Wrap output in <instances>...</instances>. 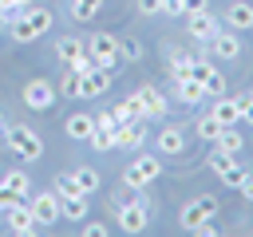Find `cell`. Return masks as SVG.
Instances as JSON below:
<instances>
[{"label": "cell", "mask_w": 253, "mask_h": 237, "mask_svg": "<svg viewBox=\"0 0 253 237\" xmlns=\"http://www.w3.org/2000/svg\"><path fill=\"white\" fill-rule=\"evenodd\" d=\"M55 91H63V99H79V75L67 67V75H63V83H59Z\"/></svg>", "instance_id": "cell-35"}, {"label": "cell", "mask_w": 253, "mask_h": 237, "mask_svg": "<svg viewBox=\"0 0 253 237\" xmlns=\"http://www.w3.org/2000/svg\"><path fill=\"white\" fill-rule=\"evenodd\" d=\"M16 12H24V8H20V0H0V16H4V20H12Z\"/></svg>", "instance_id": "cell-40"}, {"label": "cell", "mask_w": 253, "mask_h": 237, "mask_svg": "<svg viewBox=\"0 0 253 237\" xmlns=\"http://www.w3.org/2000/svg\"><path fill=\"white\" fill-rule=\"evenodd\" d=\"M213 213H217V198H213V194H198V198H190V201L182 205L178 221H182V229H198V225L213 221Z\"/></svg>", "instance_id": "cell-4"}, {"label": "cell", "mask_w": 253, "mask_h": 237, "mask_svg": "<svg viewBox=\"0 0 253 237\" xmlns=\"http://www.w3.org/2000/svg\"><path fill=\"white\" fill-rule=\"evenodd\" d=\"M59 205H63V217H67V221H83V217H87V194L59 198Z\"/></svg>", "instance_id": "cell-22"}, {"label": "cell", "mask_w": 253, "mask_h": 237, "mask_svg": "<svg viewBox=\"0 0 253 237\" xmlns=\"http://www.w3.org/2000/svg\"><path fill=\"white\" fill-rule=\"evenodd\" d=\"M51 24H55V16H51L47 8H24V12H16V16L8 20V32H12L16 43H32V40L47 36Z\"/></svg>", "instance_id": "cell-1"}, {"label": "cell", "mask_w": 253, "mask_h": 237, "mask_svg": "<svg viewBox=\"0 0 253 237\" xmlns=\"http://www.w3.org/2000/svg\"><path fill=\"white\" fill-rule=\"evenodd\" d=\"M206 8V0H186V12H202Z\"/></svg>", "instance_id": "cell-44"}, {"label": "cell", "mask_w": 253, "mask_h": 237, "mask_svg": "<svg viewBox=\"0 0 253 237\" xmlns=\"http://www.w3.org/2000/svg\"><path fill=\"white\" fill-rule=\"evenodd\" d=\"M146 221H150V213H146V198H134V201L119 205V229H123V233H142Z\"/></svg>", "instance_id": "cell-9"}, {"label": "cell", "mask_w": 253, "mask_h": 237, "mask_svg": "<svg viewBox=\"0 0 253 237\" xmlns=\"http://www.w3.org/2000/svg\"><path fill=\"white\" fill-rule=\"evenodd\" d=\"M99 8H103V0H71V16L75 20H95Z\"/></svg>", "instance_id": "cell-27"}, {"label": "cell", "mask_w": 253, "mask_h": 237, "mask_svg": "<svg viewBox=\"0 0 253 237\" xmlns=\"http://www.w3.org/2000/svg\"><path fill=\"white\" fill-rule=\"evenodd\" d=\"M91 130H95V115H87V111H75V115L63 118V134H67L71 142H87Z\"/></svg>", "instance_id": "cell-14"}, {"label": "cell", "mask_w": 253, "mask_h": 237, "mask_svg": "<svg viewBox=\"0 0 253 237\" xmlns=\"http://www.w3.org/2000/svg\"><path fill=\"white\" fill-rule=\"evenodd\" d=\"M138 51H142L138 40H119V59H142Z\"/></svg>", "instance_id": "cell-37"}, {"label": "cell", "mask_w": 253, "mask_h": 237, "mask_svg": "<svg viewBox=\"0 0 253 237\" xmlns=\"http://www.w3.org/2000/svg\"><path fill=\"white\" fill-rule=\"evenodd\" d=\"M213 71V63L210 59H190V75L186 79H194V83H206V75Z\"/></svg>", "instance_id": "cell-34"}, {"label": "cell", "mask_w": 253, "mask_h": 237, "mask_svg": "<svg viewBox=\"0 0 253 237\" xmlns=\"http://www.w3.org/2000/svg\"><path fill=\"white\" fill-rule=\"evenodd\" d=\"M186 28H190V40H198V43H210L217 32H221V20L213 16V12H186Z\"/></svg>", "instance_id": "cell-8"}, {"label": "cell", "mask_w": 253, "mask_h": 237, "mask_svg": "<svg viewBox=\"0 0 253 237\" xmlns=\"http://www.w3.org/2000/svg\"><path fill=\"white\" fill-rule=\"evenodd\" d=\"M134 95H138V103H142V115H146V118H162V115H166V107H170V103H166V95H162L154 83H142Z\"/></svg>", "instance_id": "cell-12"}, {"label": "cell", "mask_w": 253, "mask_h": 237, "mask_svg": "<svg viewBox=\"0 0 253 237\" xmlns=\"http://www.w3.org/2000/svg\"><path fill=\"white\" fill-rule=\"evenodd\" d=\"M87 55H91L95 67L111 71V67L119 63V36H111V32H95V36L87 40Z\"/></svg>", "instance_id": "cell-5"}, {"label": "cell", "mask_w": 253, "mask_h": 237, "mask_svg": "<svg viewBox=\"0 0 253 237\" xmlns=\"http://www.w3.org/2000/svg\"><path fill=\"white\" fill-rule=\"evenodd\" d=\"M4 217H8V229H12V233H20V237H32V233L40 229V225H36V217H32L28 198H24V201H16V205H12Z\"/></svg>", "instance_id": "cell-11"}, {"label": "cell", "mask_w": 253, "mask_h": 237, "mask_svg": "<svg viewBox=\"0 0 253 237\" xmlns=\"http://www.w3.org/2000/svg\"><path fill=\"white\" fill-rule=\"evenodd\" d=\"M20 95H24V103H28L32 111H47V107H55V99H59V91H55L51 79H28Z\"/></svg>", "instance_id": "cell-7"}, {"label": "cell", "mask_w": 253, "mask_h": 237, "mask_svg": "<svg viewBox=\"0 0 253 237\" xmlns=\"http://www.w3.org/2000/svg\"><path fill=\"white\" fill-rule=\"evenodd\" d=\"M4 130H8V122H4V115H0V134H4Z\"/></svg>", "instance_id": "cell-45"}, {"label": "cell", "mask_w": 253, "mask_h": 237, "mask_svg": "<svg viewBox=\"0 0 253 237\" xmlns=\"http://www.w3.org/2000/svg\"><path fill=\"white\" fill-rule=\"evenodd\" d=\"M190 59H194V55L170 51V75H174V79H186V75H190Z\"/></svg>", "instance_id": "cell-29"}, {"label": "cell", "mask_w": 253, "mask_h": 237, "mask_svg": "<svg viewBox=\"0 0 253 237\" xmlns=\"http://www.w3.org/2000/svg\"><path fill=\"white\" fill-rule=\"evenodd\" d=\"M111 91V71L103 67H91L87 75H79V99H99Z\"/></svg>", "instance_id": "cell-10"}, {"label": "cell", "mask_w": 253, "mask_h": 237, "mask_svg": "<svg viewBox=\"0 0 253 237\" xmlns=\"http://www.w3.org/2000/svg\"><path fill=\"white\" fill-rule=\"evenodd\" d=\"M55 55H59L63 63H71V59L87 55V43H83L79 36H63V40H55Z\"/></svg>", "instance_id": "cell-21"}, {"label": "cell", "mask_w": 253, "mask_h": 237, "mask_svg": "<svg viewBox=\"0 0 253 237\" xmlns=\"http://www.w3.org/2000/svg\"><path fill=\"white\" fill-rule=\"evenodd\" d=\"M87 142H91V150H99V154H107V150H115V126H95Z\"/></svg>", "instance_id": "cell-24"}, {"label": "cell", "mask_w": 253, "mask_h": 237, "mask_svg": "<svg viewBox=\"0 0 253 237\" xmlns=\"http://www.w3.org/2000/svg\"><path fill=\"white\" fill-rule=\"evenodd\" d=\"M138 12L142 16H158L162 12V0H138Z\"/></svg>", "instance_id": "cell-39"}, {"label": "cell", "mask_w": 253, "mask_h": 237, "mask_svg": "<svg viewBox=\"0 0 253 237\" xmlns=\"http://www.w3.org/2000/svg\"><path fill=\"white\" fill-rule=\"evenodd\" d=\"M16 201H24V194H16V190H12V186H8L4 178H0V213H8V209H12Z\"/></svg>", "instance_id": "cell-33"}, {"label": "cell", "mask_w": 253, "mask_h": 237, "mask_svg": "<svg viewBox=\"0 0 253 237\" xmlns=\"http://www.w3.org/2000/svg\"><path fill=\"white\" fill-rule=\"evenodd\" d=\"M28 205H32V217H36V225H55V221L63 217V205H59V194H55V190L28 194Z\"/></svg>", "instance_id": "cell-6"}, {"label": "cell", "mask_w": 253, "mask_h": 237, "mask_svg": "<svg viewBox=\"0 0 253 237\" xmlns=\"http://www.w3.org/2000/svg\"><path fill=\"white\" fill-rule=\"evenodd\" d=\"M55 194H59V198H71V194H83V190H79L75 174H59V178H55Z\"/></svg>", "instance_id": "cell-32"}, {"label": "cell", "mask_w": 253, "mask_h": 237, "mask_svg": "<svg viewBox=\"0 0 253 237\" xmlns=\"http://www.w3.org/2000/svg\"><path fill=\"white\" fill-rule=\"evenodd\" d=\"M233 162H237V154H225V150H217V154L210 158V170H213V174L221 178V174H225V170H229Z\"/></svg>", "instance_id": "cell-36"}, {"label": "cell", "mask_w": 253, "mask_h": 237, "mask_svg": "<svg viewBox=\"0 0 253 237\" xmlns=\"http://www.w3.org/2000/svg\"><path fill=\"white\" fill-rule=\"evenodd\" d=\"M194 130H198V138H202V142H217V134H221V122H217L213 115H202Z\"/></svg>", "instance_id": "cell-25"}, {"label": "cell", "mask_w": 253, "mask_h": 237, "mask_svg": "<svg viewBox=\"0 0 253 237\" xmlns=\"http://www.w3.org/2000/svg\"><path fill=\"white\" fill-rule=\"evenodd\" d=\"M202 87H206V95H213V99H217V95H225V75L213 67V71L206 75V83H202Z\"/></svg>", "instance_id": "cell-30"}, {"label": "cell", "mask_w": 253, "mask_h": 237, "mask_svg": "<svg viewBox=\"0 0 253 237\" xmlns=\"http://www.w3.org/2000/svg\"><path fill=\"white\" fill-rule=\"evenodd\" d=\"M210 43H213V55H221V59H237L241 55V40L233 32H217Z\"/></svg>", "instance_id": "cell-20"}, {"label": "cell", "mask_w": 253, "mask_h": 237, "mask_svg": "<svg viewBox=\"0 0 253 237\" xmlns=\"http://www.w3.org/2000/svg\"><path fill=\"white\" fill-rule=\"evenodd\" d=\"M83 233H87V237H107V225H103V221H91Z\"/></svg>", "instance_id": "cell-42"}, {"label": "cell", "mask_w": 253, "mask_h": 237, "mask_svg": "<svg viewBox=\"0 0 253 237\" xmlns=\"http://www.w3.org/2000/svg\"><path fill=\"white\" fill-rule=\"evenodd\" d=\"M217 150H225V154H237L241 146H245V138H241V130L237 126H221V134H217V142H213Z\"/></svg>", "instance_id": "cell-23"}, {"label": "cell", "mask_w": 253, "mask_h": 237, "mask_svg": "<svg viewBox=\"0 0 253 237\" xmlns=\"http://www.w3.org/2000/svg\"><path fill=\"white\" fill-rule=\"evenodd\" d=\"M154 146H158V154H182V150H186V134H182V126H162L158 138H154Z\"/></svg>", "instance_id": "cell-16"}, {"label": "cell", "mask_w": 253, "mask_h": 237, "mask_svg": "<svg viewBox=\"0 0 253 237\" xmlns=\"http://www.w3.org/2000/svg\"><path fill=\"white\" fill-rule=\"evenodd\" d=\"M237 190H241V198H245V201H253V174H245V182H241Z\"/></svg>", "instance_id": "cell-43"}, {"label": "cell", "mask_w": 253, "mask_h": 237, "mask_svg": "<svg viewBox=\"0 0 253 237\" xmlns=\"http://www.w3.org/2000/svg\"><path fill=\"white\" fill-rule=\"evenodd\" d=\"M158 174H162L158 154H138V158H134V162L123 170V186H126V190H142V186L158 182Z\"/></svg>", "instance_id": "cell-3"}, {"label": "cell", "mask_w": 253, "mask_h": 237, "mask_svg": "<svg viewBox=\"0 0 253 237\" xmlns=\"http://www.w3.org/2000/svg\"><path fill=\"white\" fill-rule=\"evenodd\" d=\"M162 12L166 16H186V0H162Z\"/></svg>", "instance_id": "cell-38"}, {"label": "cell", "mask_w": 253, "mask_h": 237, "mask_svg": "<svg viewBox=\"0 0 253 237\" xmlns=\"http://www.w3.org/2000/svg\"><path fill=\"white\" fill-rule=\"evenodd\" d=\"M170 91H174V99H178V103H186V107H198V103L206 99V87H202V83H194V79H174V87H170Z\"/></svg>", "instance_id": "cell-18"}, {"label": "cell", "mask_w": 253, "mask_h": 237, "mask_svg": "<svg viewBox=\"0 0 253 237\" xmlns=\"http://www.w3.org/2000/svg\"><path fill=\"white\" fill-rule=\"evenodd\" d=\"M75 182H79V190H83L87 198H91V194L99 190V174H95L91 166H79V170H75Z\"/></svg>", "instance_id": "cell-26"}, {"label": "cell", "mask_w": 253, "mask_h": 237, "mask_svg": "<svg viewBox=\"0 0 253 237\" xmlns=\"http://www.w3.org/2000/svg\"><path fill=\"white\" fill-rule=\"evenodd\" d=\"M4 182H8V186H12L16 194H24V198L32 194V178H28L24 170H8V174H4Z\"/></svg>", "instance_id": "cell-28"}, {"label": "cell", "mask_w": 253, "mask_h": 237, "mask_svg": "<svg viewBox=\"0 0 253 237\" xmlns=\"http://www.w3.org/2000/svg\"><path fill=\"white\" fill-rule=\"evenodd\" d=\"M4 142H8V150H12V154H20L24 162H36V158L43 154V138H40L32 126H20V122L4 130Z\"/></svg>", "instance_id": "cell-2"}, {"label": "cell", "mask_w": 253, "mask_h": 237, "mask_svg": "<svg viewBox=\"0 0 253 237\" xmlns=\"http://www.w3.org/2000/svg\"><path fill=\"white\" fill-rule=\"evenodd\" d=\"M241 122H253V95H241Z\"/></svg>", "instance_id": "cell-41"}, {"label": "cell", "mask_w": 253, "mask_h": 237, "mask_svg": "<svg viewBox=\"0 0 253 237\" xmlns=\"http://www.w3.org/2000/svg\"><path fill=\"white\" fill-rule=\"evenodd\" d=\"M20 8H32V0H20Z\"/></svg>", "instance_id": "cell-46"}, {"label": "cell", "mask_w": 253, "mask_h": 237, "mask_svg": "<svg viewBox=\"0 0 253 237\" xmlns=\"http://www.w3.org/2000/svg\"><path fill=\"white\" fill-rule=\"evenodd\" d=\"M221 126H237L241 122V99H229V95H217V103H213V111H210Z\"/></svg>", "instance_id": "cell-15"}, {"label": "cell", "mask_w": 253, "mask_h": 237, "mask_svg": "<svg viewBox=\"0 0 253 237\" xmlns=\"http://www.w3.org/2000/svg\"><path fill=\"white\" fill-rule=\"evenodd\" d=\"M221 24H229L233 32H245V28H253V4H245V0H233L229 8H225V20Z\"/></svg>", "instance_id": "cell-17"}, {"label": "cell", "mask_w": 253, "mask_h": 237, "mask_svg": "<svg viewBox=\"0 0 253 237\" xmlns=\"http://www.w3.org/2000/svg\"><path fill=\"white\" fill-rule=\"evenodd\" d=\"M111 115H115V122H138V118L146 122V115H142V103H138V95H126L123 103H115V111H111Z\"/></svg>", "instance_id": "cell-19"}, {"label": "cell", "mask_w": 253, "mask_h": 237, "mask_svg": "<svg viewBox=\"0 0 253 237\" xmlns=\"http://www.w3.org/2000/svg\"><path fill=\"white\" fill-rule=\"evenodd\" d=\"M146 142V126L138 122H115V150H134Z\"/></svg>", "instance_id": "cell-13"}, {"label": "cell", "mask_w": 253, "mask_h": 237, "mask_svg": "<svg viewBox=\"0 0 253 237\" xmlns=\"http://www.w3.org/2000/svg\"><path fill=\"white\" fill-rule=\"evenodd\" d=\"M245 174H249V170H245L241 162H233V166H229V170L221 174V186H229V190H237V186L245 182Z\"/></svg>", "instance_id": "cell-31"}]
</instances>
